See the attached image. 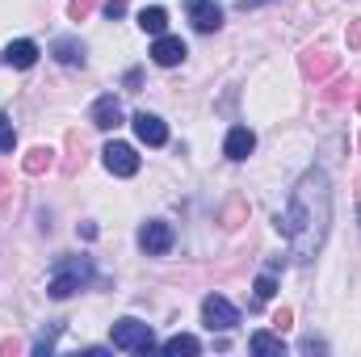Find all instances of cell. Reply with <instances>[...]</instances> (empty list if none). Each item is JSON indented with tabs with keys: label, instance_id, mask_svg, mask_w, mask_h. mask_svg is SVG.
<instances>
[{
	"label": "cell",
	"instance_id": "obj_1",
	"mask_svg": "<svg viewBox=\"0 0 361 357\" xmlns=\"http://www.w3.org/2000/svg\"><path fill=\"white\" fill-rule=\"evenodd\" d=\"M328 223H332V189H328L324 169H311L290 189V206L277 219V227L290 240L298 261H315V253L328 240Z\"/></svg>",
	"mask_w": 361,
	"mask_h": 357
},
{
	"label": "cell",
	"instance_id": "obj_2",
	"mask_svg": "<svg viewBox=\"0 0 361 357\" xmlns=\"http://www.w3.org/2000/svg\"><path fill=\"white\" fill-rule=\"evenodd\" d=\"M92 282V265L85 257H68V261H59L55 265V277H51V298H72L80 286H89Z\"/></svg>",
	"mask_w": 361,
	"mask_h": 357
},
{
	"label": "cell",
	"instance_id": "obj_3",
	"mask_svg": "<svg viewBox=\"0 0 361 357\" xmlns=\"http://www.w3.org/2000/svg\"><path fill=\"white\" fill-rule=\"evenodd\" d=\"M114 349L147 353V349H156V337H152V328L139 324V320H118V324H114Z\"/></svg>",
	"mask_w": 361,
	"mask_h": 357
},
{
	"label": "cell",
	"instance_id": "obj_4",
	"mask_svg": "<svg viewBox=\"0 0 361 357\" xmlns=\"http://www.w3.org/2000/svg\"><path fill=\"white\" fill-rule=\"evenodd\" d=\"M202 315H206V328H210V332H231V328L240 324V311H235L223 294H206Z\"/></svg>",
	"mask_w": 361,
	"mask_h": 357
},
{
	"label": "cell",
	"instance_id": "obj_5",
	"mask_svg": "<svg viewBox=\"0 0 361 357\" xmlns=\"http://www.w3.org/2000/svg\"><path fill=\"white\" fill-rule=\"evenodd\" d=\"M298 68H302V76L307 80H328V76H336V68H341V59L336 55H328V51H302L298 55Z\"/></svg>",
	"mask_w": 361,
	"mask_h": 357
},
{
	"label": "cell",
	"instance_id": "obj_6",
	"mask_svg": "<svg viewBox=\"0 0 361 357\" xmlns=\"http://www.w3.org/2000/svg\"><path fill=\"white\" fill-rule=\"evenodd\" d=\"M139 248H143L147 257H164V253L173 248V227L160 223V219L143 223V231H139Z\"/></svg>",
	"mask_w": 361,
	"mask_h": 357
},
{
	"label": "cell",
	"instance_id": "obj_7",
	"mask_svg": "<svg viewBox=\"0 0 361 357\" xmlns=\"http://www.w3.org/2000/svg\"><path fill=\"white\" fill-rule=\"evenodd\" d=\"M101 156H105V169H109L114 177H135V173H139V156H135L130 143H109Z\"/></svg>",
	"mask_w": 361,
	"mask_h": 357
},
{
	"label": "cell",
	"instance_id": "obj_8",
	"mask_svg": "<svg viewBox=\"0 0 361 357\" xmlns=\"http://www.w3.org/2000/svg\"><path fill=\"white\" fill-rule=\"evenodd\" d=\"M185 4H189V21L197 34H214L223 25V8L214 0H185Z\"/></svg>",
	"mask_w": 361,
	"mask_h": 357
},
{
	"label": "cell",
	"instance_id": "obj_9",
	"mask_svg": "<svg viewBox=\"0 0 361 357\" xmlns=\"http://www.w3.org/2000/svg\"><path fill=\"white\" fill-rule=\"evenodd\" d=\"M130 122H135L139 143H147V147H164V143H169V126H164L156 114H147V109H143V114H135Z\"/></svg>",
	"mask_w": 361,
	"mask_h": 357
},
{
	"label": "cell",
	"instance_id": "obj_10",
	"mask_svg": "<svg viewBox=\"0 0 361 357\" xmlns=\"http://www.w3.org/2000/svg\"><path fill=\"white\" fill-rule=\"evenodd\" d=\"M185 55H189V51H185V42H180V38H169V34H160V38H156V47H152V59H156L160 68H177Z\"/></svg>",
	"mask_w": 361,
	"mask_h": 357
},
{
	"label": "cell",
	"instance_id": "obj_11",
	"mask_svg": "<svg viewBox=\"0 0 361 357\" xmlns=\"http://www.w3.org/2000/svg\"><path fill=\"white\" fill-rule=\"evenodd\" d=\"M252 147H257V135H252L248 126H235V131L227 135V143H223L227 160H248V156H252Z\"/></svg>",
	"mask_w": 361,
	"mask_h": 357
},
{
	"label": "cell",
	"instance_id": "obj_12",
	"mask_svg": "<svg viewBox=\"0 0 361 357\" xmlns=\"http://www.w3.org/2000/svg\"><path fill=\"white\" fill-rule=\"evenodd\" d=\"M4 63H8V68H34V63H38V47H34L30 38H17V42L4 47Z\"/></svg>",
	"mask_w": 361,
	"mask_h": 357
},
{
	"label": "cell",
	"instance_id": "obj_13",
	"mask_svg": "<svg viewBox=\"0 0 361 357\" xmlns=\"http://www.w3.org/2000/svg\"><path fill=\"white\" fill-rule=\"evenodd\" d=\"M92 126H101V131L122 126V105H118V97H101V101L92 105Z\"/></svg>",
	"mask_w": 361,
	"mask_h": 357
},
{
	"label": "cell",
	"instance_id": "obj_14",
	"mask_svg": "<svg viewBox=\"0 0 361 357\" xmlns=\"http://www.w3.org/2000/svg\"><path fill=\"white\" fill-rule=\"evenodd\" d=\"M51 164H55V152H51V147H30L25 160H21V169H25L30 177H42Z\"/></svg>",
	"mask_w": 361,
	"mask_h": 357
},
{
	"label": "cell",
	"instance_id": "obj_15",
	"mask_svg": "<svg viewBox=\"0 0 361 357\" xmlns=\"http://www.w3.org/2000/svg\"><path fill=\"white\" fill-rule=\"evenodd\" d=\"M139 25H143L147 34H156V38H160V34L169 30V13H164L160 4H152V8H143V13H139Z\"/></svg>",
	"mask_w": 361,
	"mask_h": 357
},
{
	"label": "cell",
	"instance_id": "obj_16",
	"mask_svg": "<svg viewBox=\"0 0 361 357\" xmlns=\"http://www.w3.org/2000/svg\"><path fill=\"white\" fill-rule=\"evenodd\" d=\"M252 353H261V357H281L286 353V345H281V337H269V332H252Z\"/></svg>",
	"mask_w": 361,
	"mask_h": 357
},
{
	"label": "cell",
	"instance_id": "obj_17",
	"mask_svg": "<svg viewBox=\"0 0 361 357\" xmlns=\"http://www.w3.org/2000/svg\"><path fill=\"white\" fill-rule=\"evenodd\" d=\"M68 147H72V156L63 160V173H68V177H76V173L85 169V139L72 131V135H68Z\"/></svg>",
	"mask_w": 361,
	"mask_h": 357
},
{
	"label": "cell",
	"instance_id": "obj_18",
	"mask_svg": "<svg viewBox=\"0 0 361 357\" xmlns=\"http://www.w3.org/2000/svg\"><path fill=\"white\" fill-rule=\"evenodd\" d=\"M55 59H59V63H80V59H85V47H80L76 38H59V42H55Z\"/></svg>",
	"mask_w": 361,
	"mask_h": 357
},
{
	"label": "cell",
	"instance_id": "obj_19",
	"mask_svg": "<svg viewBox=\"0 0 361 357\" xmlns=\"http://www.w3.org/2000/svg\"><path fill=\"white\" fill-rule=\"evenodd\" d=\"M164 353H169V357L202 353V341H197V337H185V332H180V337H173V341H164Z\"/></svg>",
	"mask_w": 361,
	"mask_h": 357
},
{
	"label": "cell",
	"instance_id": "obj_20",
	"mask_svg": "<svg viewBox=\"0 0 361 357\" xmlns=\"http://www.w3.org/2000/svg\"><path fill=\"white\" fill-rule=\"evenodd\" d=\"M273 294H277V282H273V273H261V277H257V298H261V303H269Z\"/></svg>",
	"mask_w": 361,
	"mask_h": 357
},
{
	"label": "cell",
	"instance_id": "obj_21",
	"mask_svg": "<svg viewBox=\"0 0 361 357\" xmlns=\"http://www.w3.org/2000/svg\"><path fill=\"white\" fill-rule=\"evenodd\" d=\"M13 147H17V131L8 118H0V152H13Z\"/></svg>",
	"mask_w": 361,
	"mask_h": 357
},
{
	"label": "cell",
	"instance_id": "obj_22",
	"mask_svg": "<svg viewBox=\"0 0 361 357\" xmlns=\"http://www.w3.org/2000/svg\"><path fill=\"white\" fill-rule=\"evenodd\" d=\"M92 8H97V0H72V4H68V17H72V21H85Z\"/></svg>",
	"mask_w": 361,
	"mask_h": 357
},
{
	"label": "cell",
	"instance_id": "obj_23",
	"mask_svg": "<svg viewBox=\"0 0 361 357\" xmlns=\"http://www.w3.org/2000/svg\"><path fill=\"white\" fill-rule=\"evenodd\" d=\"M290 324H294V311H290V307H281V311L273 315V328H277V332H286Z\"/></svg>",
	"mask_w": 361,
	"mask_h": 357
},
{
	"label": "cell",
	"instance_id": "obj_24",
	"mask_svg": "<svg viewBox=\"0 0 361 357\" xmlns=\"http://www.w3.org/2000/svg\"><path fill=\"white\" fill-rule=\"evenodd\" d=\"M122 13H126V0H105V17L109 21H118Z\"/></svg>",
	"mask_w": 361,
	"mask_h": 357
},
{
	"label": "cell",
	"instance_id": "obj_25",
	"mask_svg": "<svg viewBox=\"0 0 361 357\" xmlns=\"http://www.w3.org/2000/svg\"><path fill=\"white\" fill-rule=\"evenodd\" d=\"M349 51H361V17L349 25Z\"/></svg>",
	"mask_w": 361,
	"mask_h": 357
},
{
	"label": "cell",
	"instance_id": "obj_26",
	"mask_svg": "<svg viewBox=\"0 0 361 357\" xmlns=\"http://www.w3.org/2000/svg\"><path fill=\"white\" fill-rule=\"evenodd\" d=\"M257 4H265V0H240V8H257Z\"/></svg>",
	"mask_w": 361,
	"mask_h": 357
},
{
	"label": "cell",
	"instance_id": "obj_27",
	"mask_svg": "<svg viewBox=\"0 0 361 357\" xmlns=\"http://www.w3.org/2000/svg\"><path fill=\"white\" fill-rule=\"evenodd\" d=\"M357 109H361V97H357Z\"/></svg>",
	"mask_w": 361,
	"mask_h": 357
},
{
	"label": "cell",
	"instance_id": "obj_28",
	"mask_svg": "<svg viewBox=\"0 0 361 357\" xmlns=\"http://www.w3.org/2000/svg\"><path fill=\"white\" fill-rule=\"evenodd\" d=\"M357 193H361V181H357Z\"/></svg>",
	"mask_w": 361,
	"mask_h": 357
},
{
	"label": "cell",
	"instance_id": "obj_29",
	"mask_svg": "<svg viewBox=\"0 0 361 357\" xmlns=\"http://www.w3.org/2000/svg\"><path fill=\"white\" fill-rule=\"evenodd\" d=\"M357 143H361V139H357Z\"/></svg>",
	"mask_w": 361,
	"mask_h": 357
}]
</instances>
